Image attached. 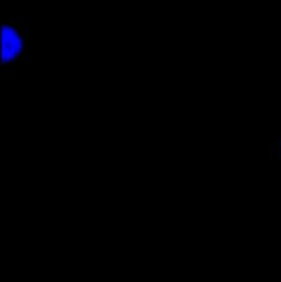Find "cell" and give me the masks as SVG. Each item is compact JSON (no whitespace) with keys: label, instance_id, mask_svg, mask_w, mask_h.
<instances>
[{"label":"cell","instance_id":"cell-4","mask_svg":"<svg viewBox=\"0 0 281 282\" xmlns=\"http://www.w3.org/2000/svg\"><path fill=\"white\" fill-rule=\"evenodd\" d=\"M19 35H20V36L22 37V39H24V40H25V37H27V33H25V32H22V31H21Z\"/></svg>","mask_w":281,"mask_h":282},{"label":"cell","instance_id":"cell-1","mask_svg":"<svg viewBox=\"0 0 281 282\" xmlns=\"http://www.w3.org/2000/svg\"><path fill=\"white\" fill-rule=\"evenodd\" d=\"M269 152H270V160L271 161H275L277 157V150L273 146V142H270V148H269Z\"/></svg>","mask_w":281,"mask_h":282},{"label":"cell","instance_id":"cell-3","mask_svg":"<svg viewBox=\"0 0 281 282\" xmlns=\"http://www.w3.org/2000/svg\"><path fill=\"white\" fill-rule=\"evenodd\" d=\"M25 62V55H21L18 57V63H24Z\"/></svg>","mask_w":281,"mask_h":282},{"label":"cell","instance_id":"cell-2","mask_svg":"<svg viewBox=\"0 0 281 282\" xmlns=\"http://www.w3.org/2000/svg\"><path fill=\"white\" fill-rule=\"evenodd\" d=\"M6 23L10 24L11 27H14L15 25V20H13V19H8V20H6Z\"/></svg>","mask_w":281,"mask_h":282}]
</instances>
